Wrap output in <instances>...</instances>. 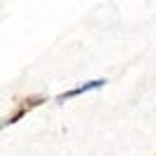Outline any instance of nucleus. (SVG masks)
<instances>
[{
    "instance_id": "1",
    "label": "nucleus",
    "mask_w": 156,
    "mask_h": 156,
    "mask_svg": "<svg viewBox=\"0 0 156 156\" xmlns=\"http://www.w3.org/2000/svg\"><path fill=\"white\" fill-rule=\"evenodd\" d=\"M103 84H105V79H93V82H89V84H84V86H77V89H72V91L61 93L56 100H58V103H63L65 98H75V96H79V93H86V91H91V89H98V86H103Z\"/></svg>"
}]
</instances>
